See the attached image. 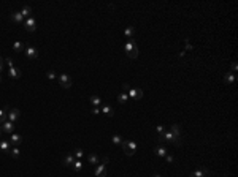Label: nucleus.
I'll return each mask as SVG.
<instances>
[{"label":"nucleus","mask_w":238,"mask_h":177,"mask_svg":"<svg viewBox=\"0 0 238 177\" xmlns=\"http://www.w3.org/2000/svg\"><path fill=\"white\" fill-rule=\"evenodd\" d=\"M121 145H122V150L127 157H133V154L137 152V147H138V144L135 141H127V139H122Z\"/></svg>","instance_id":"obj_1"},{"label":"nucleus","mask_w":238,"mask_h":177,"mask_svg":"<svg viewBox=\"0 0 238 177\" xmlns=\"http://www.w3.org/2000/svg\"><path fill=\"white\" fill-rule=\"evenodd\" d=\"M124 49H126L127 57H130V59H137V57H138V46H137V43L127 41V43L124 44Z\"/></svg>","instance_id":"obj_2"},{"label":"nucleus","mask_w":238,"mask_h":177,"mask_svg":"<svg viewBox=\"0 0 238 177\" xmlns=\"http://www.w3.org/2000/svg\"><path fill=\"white\" fill-rule=\"evenodd\" d=\"M24 52H26V57L30 59V60H37L38 59V49L35 46H32V44H26Z\"/></svg>","instance_id":"obj_3"},{"label":"nucleus","mask_w":238,"mask_h":177,"mask_svg":"<svg viewBox=\"0 0 238 177\" xmlns=\"http://www.w3.org/2000/svg\"><path fill=\"white\" fill-rule=\"evenodd\" d=\"M57 79H59V84H60V87H64V89H70V87H71V84H73V81H71V78H70L68 74H65V73L59 74V76H57Z\"/></svg>","instance_id":"obj_4"},{"label":"nucleus","mask_w":238,"mask_h":177,"mask_svg":"<svg viewBox=\"0 0 238 177\" xmlns=\"http://www.w3.org/2000/svg\"><path fill=\"white\" fill-rule=\"evenodd\" d=\"M162 141H165V142H172L173 145H181V138H175L170 131H165V133H163Z\"/></svg>","instance_id":"obj_5"},{"label":"nucleus","mask_w":238,"mask_h":177,"mask_svg":"<svg viewBox=\"0 0 238 177\" xmlns=\"http://www.w3.org/2000/svg\"><path fill=\"white\" fill-rule=\"evenodd\" d=\"M24 29H26L27 32H35L37 29V19L35 17H27V19H24Z\"/></svg>","instance_id":"obj_6"},{"label":"nucleus","mask_w":238,"mask_h":177,"mask_svg":"<svg viewBox=\"0 0 238 177\" xmlns=\"http://www.w3.org/2000/svg\"><path fill=\"white\" fill-rule=\"evenodd\" d=\"M7 116H8V120L14 123V122H16V120L21 117V112H19V109L13 108V109H8V114H7Z\"/></svg>","instance_id":"obj_7"},{"label":"nucleus","mask_w":238,"mask_h":177,"mask_svg":"<svg viewBox=\"0 0 238 177\" xmlns=\"http://www.w3.org/2000/svg\"><path fill=\"white\" fill-rule=\"evenodd\" d=\"M0 126H2V131H3V133H10V135H11V133H14V123H13V122H10V120L3 122Z\"/></svg>","instance_id":"obj_8"},{"label":"nucleus","mask_w":238,"mask_h":177,"mask_svg":"<svg viewBox=\"0 0 238 177\" xmlns=\"http://www.w3.org/2000/svg\"><path fill=\"white\" fill-rule=\"evenodd\" d=\"M95 177H106V166L105 163H100L97 165V168H95Z\"/></svg>","instance_id":"obj_9"},{"label":"nucleus","mask_w":238,"mask_h":177,"mask_svg":"<svg viewBox=\"0 0 238 177\" xmlns=\"http://www.w3.org/2000/svg\"><path fill=\"white\" fill-rule=\"evenodd\" d=\"M127 95H129V98H132V100H140V98L143 96V90H141V89H130V90L127 92Z\"/></svg>","instance_id":"obj_10"},{"label":"nucleus","mask_w":238,"mask_h":177,"mask_svg":"<svg viewBox=\"0 0 238 177\" xmlns=\"http://www.w3.org/2000/svg\"><path fill=\"white\" fill-rule=\"evenodd\" d=\"M21 142H22V136L18 135V133H11V136H10V144H11L13 147H16V145H19Z\"/></svg>","instance_id":"obj_11"},{"label":"nucleus","mask_w":238,"mask_h":177,"mask_svg":"<svg viewBox=\"0 0 238 177\" xmlns=\"http://www.w3.org/2000/svg\"><path fill=\"white\" fill-rule=\"evenodd\" d=\"M154 154H156L157 157H160V158H165L167 155H168V150H167L163 145H157V147L154 149Z\"/></svg>","instance_id":"obj_12"},{"label":"nucleus","mask_w":238,"mask_h":177,"mask_svg":"<svg viewBox=\"0 0 238 177\" xmlns=\"http://www.w3.org/2000/svg\"><path fill=\"white\" fill-rule=\"evenodd\" d=\"M8 74H10V78H11V79H19L21 76H22L21 70H19V68H16V66H11V68L8 70Z\"/></svg>","instance_id":"obj_13"},{"label":"nucleus","mask_w":238,"mask_h":177,"mask_svg":"<svg viewBox=\"0 0 238 177\" xmlns=\"http://www.w3.org/2000/svg\"><path fill=\"white\" fill-rule=\"evenodd\" d=\"M10 17H11V21L16 22V24H24V17H22V14H21L19 11H13V13L10 14Z\"/></svg>","instance_id":"obj_14"},{"label":"nucleus","mask_w":238,"mask_h":177,"mask_svg":"<svg viewBox=\"0 0 238 177\" xmlns=\"http://www.w3.org/2000/svg\"><path fill=\"white\" fill-rule=\"evenodd\" d=\"M100 111H102V114H105L106 117H113V116H114L113 108L108 106V105H102V106H100Z\"/></svg>","instance_id":"obj_15"},{"label":"nucleus","mask_w":238,"mask_h":177,"mask_svg":"<svg viewBox=\"0 0 238 177\" xmlns=\"http://www.w3.org/2000/svg\"><path fill=\"white\" fill-rule=\"evenodd\" d=\"M87 161H89V165H100L102 158L95 154H91V155H87Z\"/></svg>","instance_id":"obj_16"},{"label":"nucleus","mask_w":238,"mask_h":177,"mask_svg":"<svg viewBox=\"0 0 238 177\" xmlns=\"http://www.w3.org/2000/svg\"><path fill=\"white\" fill-rule=\"evenodd\" d=\"M235 78H236L235 73H232V71H230V73H225V74H224V82L229 84V86H232V84L235 82Z\"/></svg>","instance_id":"obj_17"},{"label":"nucleus","mask_w":238,"mask_h":177,"mask_svg":"<svg viewBox=\"0 0 238 177\" xmlns=\"http://www.w3.org/2000/svg\"><path fill=\"white\" fill-rule=\"evenodd\" d=\"M89 101H91V105H92L94 108H100V106H102V100H100L97 95L89 96Z\"/></svg>","instance_id":"obj_18"},{"label":"nucleus","mask_w":238,"mask_h":177,"mask_svg":"<svg viewBox=\"0 0 238 177\" xmlns=\"http://www.w3.org/2000/svg\"><path fill=\"white\" fill-rule=\"evenodd\" d=\"M11 144H10V141H0V150H2V152H5V154H8V152L11 150Z\"/></svg>","instance_id":"obj_19"},{"label":"nucleus","mask_w":238,"mask_h":177,"mask_svg":"<svg viewBox=\"0 0 238 177\" xmlns=\"http://www.w3.org/2000/svg\"><path fill=\"white\" fill-rule=\"evenodd\" d=\"M75 160H76V158H75V155H73V154H68V155L62 160V163H64V166H67V168H68V166L73 165V161H75Z\"/></svg>","instance_id":"obj_20"},{"label":"nucleus","mask_w":238,"mask_h":177,"mask_svg":"<svg viewBox=\"0 0 238 177\" xmlns=\"http://www.w3.org/2000/svg\"><path fill=\"white\" fill-rule=\"evenodd\" d=\"M170 133H172L175 138H181V128H179V125L173 123V125L170 126Z\"/></svg>","instance_id":"obj_21"},{"label":"nucleus","mask_w":238,"mask_h":177,"mask_svg":"<svg viewBox=\"0 0 238 177\" xmlns=\"http://www.w3.org/2000/svg\"><path fill=\"white\" fill-rule=\"evenodd\" d=\"M206 172H208V171H206L205 168H199V169H195L192 174H190V177H205Z\"/></svg>","instance_id":"obj_22"},{"label":"nucleus","mask_w":238,"mask_h":177,"mask_svg":"<svg viewBox=\"0 0 238 177\" xmlns=\"http://www.w3.org/2000/svg\"><path fill=\"white\" fill-rule=\"evenodd\" d=\"M19 13L22 14V17L27 19V17H30V14H32V8H30L29 5H26V7H22V10H21Z\"/></svg>","instance_id":"obj_23"},{"label":"nucleus","mask_w":238,"mask_h":177,"mask_svg":"<svg viewBox=\"0 0 238 177\" xmlns=\"http://www.w3.org/2000/svg\"><path fill=\"white\" fill-rule=\"evenodd\" d=\"M24 47H26V44L21 43V41H14L13 43V51H14V52H22Z\"/></svg>","instance_id":"obj_24"},{"label":"nucleus","mask_w":238,"mask_h":177,"mask_svg":"<svg viewBox=\"0 0 238 177\" xmlns=\"http://www.w3.org/2000/svg\"><path fill=\"white\" fill-rule=\"evenodd\" d=\"M124 35H126L127 38H133V35H135V29L132 27V25H129V27H126V29H124Z\"/></svg>","instance_id":"obj_25"},{"label":"nucleus","mask_w":238,"mask_h":177,"mask_svg":"<svg viewBox=\"0 0 238 177\" xmlns=\"http://www.w3.org/2000/svg\"><path fill=\"white\" fill-rule=\"evenodd\" d=\"M10 154V157H13V158H19V155H21V150L18 149V147H11V150L8 152Z\"/></svg>","instance_id":"obj_26"},{"label":"nucleus","mask_w":238,"mask_h":177,"mask_svg":"<svg viewBox=\"0 0 238 177\" xmlns=\"http://www.w3.org/2000/svg\"><path fill=\"white\" fill-rule=\"evenodd\" d=\"M71 168H73V171H76V172H81V169H83V163H81L80 160H75V161H73V165H71Z\"/></svg>","instance_id":"obj_27"},{"label":"nucleus","mask_w":238,"mask_h":177,"mask_svg":"<svg viewBox=\"0 0 238 177\" xmlns=\"http://www.w3.org/2000/svg\"><path fill=\"white\" fill-rule=\"evenodd\" d=\"M156 130H157V135H159V141L162 142V136H163V133L167 131V130H165V126H163V125H157V126H156Z\"/></svg>","instance_id":"obj_28"},{"label":"nucleus","mask_w":238,"mask_h":177,"mask_svg":"<svg viewBox=\"0 0 238 177\" xmlns=\"http://www.w3.org/2000/svg\"><path fill=\"white\" fill-rule=\"evenodd\" d=\"M127 100H129V95L127 93H119V96H117V101H119V103H121V105H124V103H127Z\"/></svg>","instance_id":"obj_29"},{"label":"nucleus","mask_w":238,"mask_h":177,"mask_svg":"<svg viewBox=\"0 0 238 177\" xmlns=\"http://www.w3.org/2000/svg\"><path fill=\"white\" fill-rule=\"evenodd\" d=\"M73 155H75V158H76V160H80V158H83V157H84V152H83V149H75Z\"/></svg>","instance_id":"obj_30"},{"label":"nucleus","mask_w":238,"mask_h":177,"mask_svg":"<svg viewBox=\"0 0 238 177\" xmlns=\"http://www.w3.org/2000/svg\"><path fill=\"white\" fill-rule=\"evenodd\" d=\"M111 142L117 145V144H121V142H122V138L119 136V135H113V138H111Z\"/></svg>","instance_id":"obj_31"},{"label":"nucleus","mask_w":238,"mask_h":177,"mask_svg":"<svg viewBox=\"0 0 238 177\" xmlns=\"http://www.w3.org/2000/svg\"><path fill=\"white\" fill-rule=\"evenodd\" d=\"M46 78L49 79V81H54V79H57V76H56V73L51 70V71H48V73H46Z\"/></svg>","instance_id":"obj_32"},{"label":"nucleus","mask_w":238,"mask_h":177,"mask_svg":"<svg viewBox=\"0 0 238 177\" xmlns=\"http://www.w3.org/2000/svg\"><path fill=\"white\" fill-rule=\"evenodd\" d=\"M100 112H102L100 108H92V114H94V116H99Z\"/></svg>","instance_id":"obj_33"},{"label":"nucleus","mask_w":238,"mask_h":177,"mask_svg":"<svg viewBox=\"0 0 238 177\" xmlns=\"http://www.w3.org/2000/svg\"><path fill=\"white\" fill-rule=\"evenodd\" d=\"M5 62H7V65H8V68H11V66H14V65H13V60H11L10 57H7V59H5Z\"/></svg>","instance_id":"obj_34"},{"label":"nucleus","mask_w":238,"mask_h":177,"mask_svg":"<svg viewBox=\"0 0 238 177\" xmlns=\"http://www.w3.org/2000/svg\"><path fill=\"white\" fill-rule=\"evenodd\" d=\"M122 90H124V93H127L130 90V86L129 84H122Z\"/></svg>","instance_id":"obj_35"},{"label":"nucleus","mask_w":238,"mask_h":177,"mask_svg":"<svg viewBox=\"0 0 238 177\" xmlns=\"http://www.w3.org/2000/svg\"><path fill=\"white\" fill-rule=\"evenodd\" d=\"M236 68H238L236 62H232V73H235V71H236Z\"/></svg>","instance_id":"obj_36"},{"label":"nucleus","mask_w":238,"mask_h":177,"mask_svg":"<svg viewBox=\"0 0 238 177\" xmlns=\"http://www.w3.org/2000/svg\"><path fill=\"white\" fill-rule=\"evenodd\" d=\"M165 158H167V161H168V163H173V160H175V158H173L172 155H167Z\"/></svg>","instance_id":"obj_37"},{"label":"nucleus","mask_w":238,"mask_h":177,"mask_svg":"<svg viewBox=\"0 0 238 177\" xmlns=\"http://www.w3.org/2000/svg\"><path fill=\"white\" fill-rule=\"evenodd\" d=\"M3 62H5V59H2V57H0V73H2V66H3Z\"/></svg>","instance_id":"obj_38"},{"label":"nucleus","mask_w":238,"mask_h":177,"mask_svg":"<svg viewBox=\"0 0 238 177\" xmlns=\"http://www.w3.org/2000/svg\"><path fill=\"white\" fill-rule=\"evenodd\" d=\"M2 133H3V131H2V126H0V136H2Z\"/></svg>","instance_id":"obj_39"},{"label":"nucleus","mask_w":238,"mask_h":177,"mask_svg":"<svg viewBox=\"0 0 238 177\" xmlns=\"http://www.w3.org/2000/svg\"><path fill=\"white\" fill-rule=\"evenodd\" d=\"M153 177H160V175H159V174H154V175H153Z\"/></svg>","instance_id":"obj_40"},{"label":"nucleus","mask_w":238,"mask_h":177,"mask_svg":"<svg viewBox=\"0 0 238 177\" xmlns=\"http://www.w3.org/2000/svg\"><path fill=\"white\" fill-rule=\"evenodd\" d=\"M0 82H2V78H0Z\"/></svg>","instance_id":"obj_41"}]
</instances>
